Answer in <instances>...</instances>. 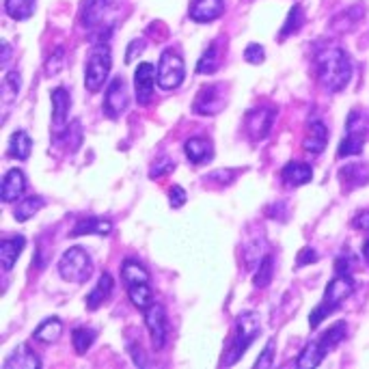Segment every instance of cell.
Segmentation results:
<instances>
[{"instance_id": "obj_28", "label": "cell", "mask_w": 369, "mask_h": 369, "mask_svg": "<svg viewBox=\"0 0 369 369\" xmlns=\"http://www.w3.org/2000/svg\"><path fill=\"white\" fill-rule=\"evenodd\" d=\"M61 335H63V322L59 317H50L46 322H41L33 333V337L41 344H54V341H59Z\"/></svg>"}, {"instance_id": "obj_4", "label": "cell", "mask_w": 369, "mask_h": 369, "mask_svg": "<svg viewBox=\"0 0 369 369\" xmlns=\"http://www.w3.org/2000/svg\"><path fill=\"white\" fill-rule=\"evenodd\" d=\"M91 272H93L91 255L82 249V246H71L59 259V274L67 283H76V285L85 283L89 281Z\"/></svg>"}, {"instance_id": "obj_37", "label": "cell", "mask_w": 369, "mask_h": 369, "mask_svg": "<svg viewBox=\"0 0 369 369\" xmlns=\"http://www.w3.org/2000/svg\"><path fill=\"white\" fill-rule=\"evenodd\" d=\"M346 333H348V324L339 320V322H335V324L320 337V341L326 346L328 352H331L333 348H337V346L346 339Z\"/></svg>"}, {"instance_id": "obj_39", "label": "cell", "mask_w": 369, "mask_h": 369, "mask_svg": "<svg viewBox=\"0 0 369 369\" xmlns=\"http://www.w3.org/2000/svg\"><path fill=\"white\" fill-rule=\"evenodd\" d=\"M20 87H22V78H20V71H9L5 78H3V104H11L16 102L18 93H20Z\"/></svg>"}, {"instance_id": "obj_44", "label": "cell", "mask_w": 369, "mask_h": 369, "mask_svg": "<svg viewBox=\"0 0 369 369\" xmlns=\"http://www.w3.org/2000/svg\"><path fill=\"white\" fill-rule=\"evenodd\" d=\"M186 201H188L186 190L182 186H171V190H169V205H171V208L177 210V208H182Z\"/></svg>"}, {"instance_id": "obj_11", "label": "cell", "mask_w": 369, "mask_h": 369, "mask_svg": "<svg viewBox=\"0 0 369 369\" xmlns=\"http://www.w3.org/2000/svg\"><path fill=\"white\" fill-rule=\"evenodd\" d=\"M274 119H276L274 108H253L244 115V130L251 141H264L272 130Z\"/></svg>"}, {"instance_id": "obj_41", "label": "cell", "mask_w": 369, "mask_h": 369, "mask_svg": "<svg viewBox=\"0 0 369 369\" xmlns=\"http://www.w3.org/2000/svg\"><path fill=\"white\" fill-rule=\"evenodd\" d=\"M173 171H175V162L171 158H162V160L153 162V167L149 169V177L151 180H160V177L169 175Z\"/></svg>"}, {"instance_id": "obj_47", "label": "cell", "mask_w": 369, "mask_h": 369, "mask_svg": "<svg viewBox=\"0 0 369 369\" xmlns=\"http://www.w3.org/2000/svg\"><path fill=\"white\" fill-rule=\"evenodd\" d=\"M143 50H145V41H143V39H132L130 46H128V50H126V63L130 65L136 57L143 54Z\"/></svg>"}, {"instance_id": "obj_2", "label": "cell", "mask_w": 369, "mask_h": 369, "mask_svg": "<svg viewBox=\"0 0 369 369\" xmlns=\"http://www.w3.org/2000/svg\"><path fill=\"white\" fill-rule=\"evenodd\" d=\"M259 331H262L259 315L255 311H242L235 320V335H233L225 356L221 358V367L235 365L244 356V352L251 348V344L259 337Z\"/></svg>"}, {"instance_id": "obj_8", "label": "cell", "mask_w": 369, "mask_h": 369, "mask_svg": "<svg viewBox=\"0 0 369 369\" xmlns=\"http://www.w3.org/2000/svg\"><path fill=\"white\" fill-rule=\"evenodd\" d=\"M227 106V87L221 82H212L199 89L194 102H192V112L201 117H212L218 115Z\"/></svg>"}, {"instance_id": "obj_9", "label": "cell", "mask_w": 369, "mask_h": 369, "mask_svg": "<svg viewBox=\"0 0 369 369\" xmlns=\"http://www.w3.org/2000/svg\"><path fill=\"white\" fill-rule=\"evenodd\" d=\"M145 326L149 331L153 350H162L167 346L169 339V317H167V309H164L160 303H153L151 307L145 309Z\"/></svg>"}, {"instance_id": "obj_23", "label": "cell", "mask_w": 369, "mask_h": 369, "mask_svg": "<svg viewBox=\"0 0 369 369\" xmlns=\"http://www.w3.org/2000/svg\"><path fill=\"white\" fill-rule=\"evenodd\" d=\"M39 367H41V361L26 344H20L5 361V369H39Z\"/></svg>"}, {"instance_id": "obj_3", "label": "cell", "mask_w": 369, "mask_h": 369, "mask_svg": "<svg viewBox=\"0 0 369 369\" xmlns=\"http://www.w3.org/2000/svg\"><path fill=\"white\" fill-rule=\"evenodd\" d=\"M356 290V281L350 274H337L331 283L326 285V292L322 296V303L311 311L309 315V326L317 328L324 317H328L331 313H335Z\"/></svg>"}, {"instance_id": "obj_12", "label": "cell", "mask_w": 369, "mask_h": 369, "mask_svg": "<svg viewBox=\"0 0 369 369\" xmlns=\"http://www.w3.org/2000/svg\"><path fill=\"white\" fill-rule=\"evenodd\" d=\"M156 82H158V69H153L151 63H141L134 71V91H136V102L141 106H147L153 100Z\"/></svg>"}, {"instance_id": "obj_19", "label": "cell", "mask_w": 369, "mask_h": 369, "mask_svg": "<svg viewBox=\"0 0 369 369\" xmlns=\"http://www.w3.org/2000/svg\"><path fill=\"white\" fill-rule=\"evenodd\" d=\"M112 233V223L108 218H98V216H87L74 225V229L69 231L71 238H80V235H110Z\"/></svg>"}, {"instance_id": "obj_15", "label": "cell", "mask_w": 369, "mask_h": 369, "mask_svg": "<svg viewBox=\"0 0 369 369\" xmlns=\"http://www.w3.org/2000/svg\"><path fill=\"white\" fill-rule=\"evenodd\" d=\"M339 180L346 190H354L369 184V164L367 162H350L339 169Z\"/></svg>"}, {"instance_id": "obj_16", "label": "cell", "mask_w": 369, "mask_h": 369, "mask_svg": "<svg viewBox=\"0 0 369 369\" xmlns=\"http://www.w3.org/2000/svg\"><path fill=\"white\" fill-rule=\"evenodd\" d=\"M225 13V0H194L190 7V20L205 24L214 22Z\"/></svg>"}, {"instance_id": "obj_14", "label": "cell", "mask_w": 369, "mask_h": 369, "mask_svg": "<svg viewBox=\"0 0 369 369\" xmlns=\"http://www.w3.org/2000/svg\"><path fill=\"white\" fill-rule=\"evenodd\" d=\"M281 180L285 186H290V188H298V186H305L313 180V169H311V164L307 162H287L283 171H281Z\"/></svg>"}, {"instance_id": "obj_18", "label": "cell", "mask_w": 369, "mask_h": 369, "mask_svg": "<svg viewBox=\"0 0 369 369\" xmlns=\"http://www.w3.org/2000/svg\"><path fill=\"white\" fill-rule=\"evenodd\" d=\"M184 153L192 164H208L214 158V145L205 136H192L184 143Z\"/></svg>"}, {"instance_id": "obj_43", "label": "cell", "mask_w": 369, "mask_h": 369, "mask_svg": "<svg viewBox=\"0 0 369 369\" xmlns=\"http://www.w3.org/2000/svg\"><path fill=\"white\" fill-rule=\"evenodd\" d=\"M244 59L249 61L251 65H259V63H264V59H266V50H264V46H259V44H249V46H246V50H244Z\"/></svg>"}, {"instance_id": "obj_46", "label": "cell", "mask_w": 369, "mask_h": 369, "mask_svg": "<svg viewBox=\"0 0 369 369\" xmlns=\"http://www.w3.org/2000/svg\"><path fill=\"white\" fill-rule=\"evenodd\" d=\"M128 350H130L132 361L136 363V367H149V358L145 356V352H143V348H141L139 341L136 344H128Z\"/></svg>"}, {"instance_id": "obj_35", "label": "cell", "mask_w": 369, "mask_h": 369, "mask_svg": "<svg viewBox=\"0 0 369 369\" xmlns=\"http://www.w3.org/2000/svg\"><path fill=\"white\" fill-rule=\"evenodd\" d=\"M30 151H33V141H30V136H28L24 130L13 132L11 145H9V153H11L13 158H18V160H28Z\"/></svg>"}, {"instance_id": "obj_27", "label": "cell", "mask_w": 369, "mask_h": 369, "mask_svg": "<svg viewBox=\"0 0 369 369\" xmlns=\"http://www.w3.org/2000/svg\"><path fill=\"white\" fill-rule=\"evenodd\" d=\"M44 205H46V199H44V197H37V194L24 197V199H20V203L16 205L13 218H16L18 223H26V221H30L41 208H44Z\"/></svg>"}, {"instance_id": "obj_6", "label": "cell", "mask_w": 369, "mask_h": 369, "mask_svg": "<svg viewBox=\"0 0 369 369\" xmlns=\"http://www.w3.org/2000/svg\"><path fill=\"white\" fill-rule=\"evenodd\" d=\"M186 78V65L184 59L173 52V50H164L158 61V85L164 91H175L182 87V82Z\"/></svg>"}, {"instance_id": "obj_26", "label": "cell", "mask_w": 369, "mask_h": 369, "mask_svg": "<svg viewBox=\"0 0 369 369\" xmlns=\"http://www.w3.org/2000/svg\"><path fill=\"white\" fill-rule=\"evenodd\" d=\"M82 139H85V134H82V123L78 119H74L61 132H54V141L65 145V149L69 151H78L82 145Z\"/></svg>"}, {"instance_id": "obj_20", "label": "cell", "mask_w": 369, "mask_h": 369, "mask_svg": "<svg viewBox=\"0 0 369 369\" xmlns=\"http://www.w3.org/2000/svg\"><path fill=\"white\" fill-rule=\"evenodd\" d=\"M26 246V238L24 235H13V238H5L3 242H0V264H3V270L9 272L18 257L22 255Z\"/></svg>"}, {"instance_id": "obj_13", "label": "cell", "mask_w": 369, "mask_h": 369, "mask_svg": "<svg viewBox=\"0 0 369 369\" xmlns=\"http://www.w3.org/2000/svg\"><path fill=\"white\" fill-rule=\"evenodd\" d=\"M50 102H52V126L54 132H61L67 126V115L71 108V95L65 87H57L50 93Z\"/></svg>"}, {"instance_id": "obj_24", "label": "cell", "mask_w": 369, "mask_h": 369, "mask_svg": "<svg viewBox=\"0 0 369 369\" xmlns=\"http://www.w3.org/2000/svg\"><path fill=\"white\" fill-rule=\"evenodd\" d=\"M326 356H328V350L322 346L320 339H313V341H309V344L303 348V352L298 354V358H296V367H300V369L317 367Z\"/></svg>"}, {"instance_id": "obj_48", "label": "cell", "mask_w": 369, "mask_h": 369, "mask_svg": "<svg viewBox=\"0 0 369 369\" xmlns=\"http://www.w3.org/2000/svg\"><path fill=\"white\" fill-rule=\"evenodd\" d=\"M320 259V255L315 253V249H311V246H307V249H303L296 257V266L303 268V266H309V264H315Z\"/></svg>"}, {"instance_id": "obj_1", "label": "cell", "mask_w": 369, "mask_h": 369, "mask_svg": "<svg viewBox=\"0 0 369 369\" xmlns=\"http://www.w3.org/2000/svg\"><path fill=\"white\" fill-rule=\"evenodd\" d=\"M320 85L328 93H339L348 87L352 78V61L348 52L339 46H326L315 57Z\"/></svg>"}, {"instance_id": "obj_7", "label": "cell", "mask_w": 369, "mask_h": 369, "mask_svg": "<svg viewBox=\"0 0 369 369\" xmlns=\"http://www.w3.org/2000/svg\"><path fill=\"white\" fill-rule=\"evenodd\" d=\"M117 13L115 0H82V11H80V24L87 30L102 33L104 26H110V18Z\"/></svg>"}, {"instance_id": "obj_32", "label": "cell", "mask_w": 369, "mask_h": 369, "mask_svg": "<svg viewBox=\"0 0 369 369\" xmlns=\"http://www.w3.org/2000/svg\"><path fill=\"white\" fill-rule=\"evenodd\" d=\"M126 290H128V296H130V300H132V305L136 309H143L145 311L147 307L153 305V290H151L149 281L130 285V287H126Z\"/></svg>"}, {"instance_id": "obj_50", "label": "cell", "mask_w": 369, "mask_h": 369, "mask_svg": "<svg viewBox=\"0 0 369 369\" xmlns=\"http://www.w3.org/2000/svg\"><path fill=\"white\" fill-rule=\"evenodd\" d=\"M9 57H11V46L7 44V41H3V59H0V67H7V63H9Z\"/></svg>"}, {"instance_id": "obj_22", "label": "cell", "mask_w": 369, "mask_h": 369, "mask_svg": "<svg viewBox=\"0 0 369 369\" xmlns=\"http://www.w3.org/2000/svg\"><path fill=\"white\" fill-rule=\"evenodd\" d=\"M326 143H328V128L324 126V123L320 119H313L309 123V132H307V139L303 143L305 151L317 156L326 149Z\"/></svg>"}, {"instance_id": "obj_51", "label": "cell", "mask_w": 369, "mask_h": 369, "mask_svg": "<svg viewBox=\"0 0 369 369\" xmlns=\"http://www.w3.org/2000/svg\"><path fill=\"white\" fill-rule=\"evenodd\" d=\"M363 257L369 264V240H365V244H363Z\"/></svg>"}, {"instance_id": "obj_38", "label": "cell", "mask_w": 369, "mask_h": 369, "mask_svg": "<svg viewBox=\"0 0 369 369\" xmlns=\"http://www.w3.org/2000/svg\"><path fill=\"white\" fill-rule=\"evenodd\" d=\"M272 274H274V259H272V255H264V259L259 262L257 272L253 276V283L257 290H264V287H268L272 283Z\"/></svg>"}, {"instance_id": "obj_29", "label": "cell", "mask_w": 369, "mask_h": 369, "mask_svg": "<svg viewBox=\"0 0 369 369\" xmlns=\"http://www.w3.org/2000/svg\"><path fill=\"white\" fill-rule=\"evenodd\" d=\"M365 16V5H352L348 7L344 13H339L333 22H331V28L337 30V33H348L356 26V22Z\"/></svg>"}, {"instance_id": "obj_17", "label": "cell", "mask_w": 369, "mask_h": 369, "mask_svg": "<svg viewBox=\"0 0 369 369\" xmlns=\"http://www.w3.org/2000/svg\"><path fill=\"white\" fill-rule=\"evenodd\" d=\"M24 190H26V175H24V171H20V169L7 171L5 177H3V186H0V197H3V203L20 201Z\"/></svg>"}, {"instance_id": "obj_34", "label": "cell", "mask_w": 369, "mask_h": 369, "mask_svg": "<svg viewBox=\"0 0 369 369\" xmlns=\"http://www.w3.org/2000/svg\"><path fill=\"white\" fill-rule=\"evenodd\" d=\"M95 339H98V333L93 331V328H89V326H80V328H76V331L71 333V344H74V350L78 354L89 352V348L95 344Z\"/></svg>"}, {"instance_id": "obj_36", "label": "cell", "mask_w": 369, "mask_h": 369, "mask_svg": "<svg viewBox=\"0 0 369 369\" xmlns=\"http://www.w3.org/2000/svg\"><path fill=\"white\" fill-rule=\"evenodd\" d=\"M303 24H305V11H303V5L296 3L290 9V13H287V20H285V24L281 28V39L290 37V35H296L303 28Z\"/></svg>"}, {"instance_id": "obj_49", "label": "cell", "mask_w": 369, "mask_h": 369, "mask_svg": "<svg viewBox=\"0 0 369 369\" xmlns=\"http://www.w3.org/2000/svg\"><path fill=\"white\" fill-rule=\"evenodd\" d=\"M354 227L363 229V231H369V212H363L354 218Z\"/></svg>"}, {"instance_id": "obj_25", "label": "cell", "mask_w": 369, "mask_h": 369, "mask_svg": "<svg viewBox=\"0 0 369 369\" xmlns=\"http://www.w3.org/2000/svg\"><path fill=\"white\" fill-rule=\"evenodd\" d=\"M346 136L367 141V136H369V115L365 110H361V108L350 110L348 121H346Z\"/></svg>"}, {"instance_id": "obj_40", "label": "cell", "mask_w": 369, "mask_h": 369, "mask_svg": "<svg viewBox=\"0 0 369 369\" xmlns=\"http://www.w3.org/2000/svg\"><path fill=\"white\" fill-rule=\"evenodd\" d=\"M65 65H67L65 50H63V48H57V50L48 57V61H46V74H48L50 78H54V76H59V74L65 69Z\"/></svg>"}, {"instance_id": "obj_10", "label": "cell", "mask_w": 369, "mask_h": 369, "mask_svg": "<svg viewBox=\"0 0 369 369\" xmlns=\"http://www.w3.org/2000/svg\"><path fill=\"white\" fill-rule=\"evenodd\" d=\"M128 104H130V95H128L126 80H123L121 76H115L110 80L106 93H104V112L110 119H119L128 110Z\"/></svg>"}, {"instance_id": "obj_21", "label": "cell", "mask_w": 369, "mask_h": 369, "mask_svg": "<svg viewBox=\"0 0 369 369\" xmlns=\"http://www.w3.org/2000/svg\"><path fill=\"white\" fill-rule=\"evenodd\" d=\"M112 290H115V279H112V274L104 272V274L100 276V281L95 283V287L89 292V296H87V309H89V311L100 309V307L110 298Z\"/></svg>"}, {"instance_id": "obj_5", "label": "cell", "mask_w": 369, "mask_h": 369, "mask_svg": "<svg viewBox=\"0 0 369 369\" xmlns=\"http://www.w3.org/2000/svg\"><path fill=\"white\" fill-rule=\"evenodd\" d=\"M110 67H112L110 48L106 41H98L95 48L89 54L87 67H85V89L89 93H98L102 89V85L110 74Z\"/></svg>"}, {"instance_id": "obj_33", "label": "cell", "mask_w": 369, "mask_h": 369, "mask_svg": "<svg viewBox=\"0 0 369 369\" xmlns=\"http://www.w3.org/2000/svg\"><path fill=\"white\" fill-rule=\"evenodd\" d=\"M5 11L16 22L28 20L35 13V0H5Z\"/></svg>"}, {"instance_id": "obj_31", "label": "cell", "mask_w": 369, "mask_h": 369, "mask_svg": "<svg viewBox=\"0 0 369 369\" xmlns=\"http://www.w3.org/2000/svg\"><path fill=\"white\" fill-rule=\"evenodd\" d=\"M121 281L126 287L136 285V283H145V281H149V272L143 264H139L134 259H126L121 266Z\"/></svg>"}, {"instance_id": "obj_30", "label": "cell", "mask_w": 369, "mask_h": 369, "mask_svg": "<svg viewBox=\"0 0 369 369\" xmlns=\"http://www.w3.org/2000/svg\"><path fill=\"white\" fill-rule=\"evenodd\" d=\"M221 67V44L218 41H212V44L208 46V50H205L197 63V74H214L218 71Z\"/></svg>"}, {"instance_id": "obj_42", "label": "cell", "mask_w": 369, "mask_h": 369, "mask_svg": "<svg viewBox=\"0 0 369 369\" xmlns=\"http://www.w3.org/2000/svg\"><path fill=\"white\" fill-rule=\"evenodd\" d=\"M274 350H276V341L270 339V341L266 344V348L262 350V354L257 356L255 367H272V365H274Z\"/></svg>"}, {"instance_id": "obj_45", "label": "cell", "mask_w": 369, "mask_h": 369, "mask_svg": "<svg viewBox=\"0 0 369 369\" xmlns=\"http://www.w3.org/2000/svg\"><path fill=\"white\" fill-rule=\"evenodd\" d=\"M356 264V257H352L350 253H344L341 257L335 259V272L337 274H350V268Z\"/></svg>"}]
</instances>
